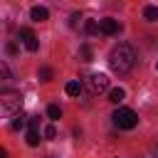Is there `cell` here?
Instances as JSON below:
<instances>
[{"mask_svg": "<svg viewBox=\"0 0 158 158\" xmlns=\"http://www.w3.org/2000/svg\"><path fill=\"white\" fill-rule=\"evenodd\" d=\"M27 146H40V133H37V128H30V131H27Z\"/></svg>", "mask_w": 158, "mask_h": 158, "instance_id": "cell-12", "label": "cell"}, {"mask_svg": "<svg viewBox=\"0 0 158 158\" xmlns=\"http://www.w3.org/2000/svg\"><path fill=\"white\" fill-rule=\"evenodd\" d=\"M81 81H77V79H72V81H67V86H64V91L69 94V96H79L81 94Z\"/></svg>", "mask_w": 158, "mask_h": 158, "instance_id": "cell-8", "label": "cell"}, {"mask_svg": "<svg viewBox=\"0 0 158 158\" xmlns=\"http://www.w3.org/2000/svg\"><path fill=\"white\" fill-rule=\"evenodd\" d=\"M84 30H86V35H96V32H101V30H99V22H96V20H86Z\"/></svg>", "mask_w": 158, "mask_h": 158, "instance_id": "cell-13", "label": "cell"}, {"mask_svg": "<svg viewBox=\"0 0 158 158\" xmlns=\"http://www.w3.org/2000/svg\"><path fill=\"white\" fill-rule=\"evenodd\" d=\"M133 64H136V52H133L131 44L121 42V44H116V47L109 52V67H111V72H116V74H128V72L133 69Z\"/></svg>", "mask_w": 158, "mask_h": 158, "instance_id": "cell-1", "label": "cell"}, {"mask_svg": "<svg viewBox=\"0 0 158 158\" xmlns=\"http://www.w3.org/2000/svg\"><path fill=\"white\" fill-rule=\"evenodd\" d=\"M99 30H101V35L111 37V35H118L121 25H118V20H114V17H104V20H99Z\"/></svg>", "mask_w": 158, "mask_h": 158, "instance_id": "cell-6", "label": "cell"}, {"mask_svg": "<svg viewBox=\"0 0 158 158\" xmlns=\"http://www.w3.org/2000/svg\"><path fill=\"white\" fill-rule=\"evenodd\" d=\"M20 40H22V44H25L30 52H37V49H40V40H37V35H35L30 27H22V30H20Z\"/></svg>", "mask_w": 158, "mask_h": 158, "instance_id": "cell-5", "label": "cell"}, {"mask_svg": "<svg viewBox=\"0 0 158 158\" xmlns=\"http://www.w3.org/2000/svg\"><path fill=\"white\" fill-rule=\"evenodd\" d=\"M0 158H7V151H5V148L0 151Z\"/></svg>", "mask_w": 158, "mask_h": 158, "instance_id": "cell-21", "label": "cell"}, {"mask_svg": "<svg viewBox=\"0 0 158 158\" xmlns=\"http://www.w3.org/2000/svg\"><path fill=\"white\" fill-rule=\"evenodd\" d=\"M22 126H25V118H22V114H17V116L12 118V123H10V128L17 131V128H22Z\"/></svg>", "mask_w": 158, "mask_h": 158, "instance_id": "cell-15", "label": "cell"}, {"mask_svg": "<svg viewBox=\"0 0 158 158\" xmlns=\"http://www.w3.org/2000/svg\"><path fill=\"white\" fill-rule=\"evenodd\" d=\"M143 17L151 20V22H156L158 20V5H146L143 7Z\"/></svg>", "mask_w": 158, "mask_h": 158, "instance_id": "cell-10", "label": "cell"}, {"mask_svg": "<svg viewBox=\"0 0 158 158\" xmlns=\"http://www.w3.org/2000/svg\"><path fill=\"white\" fill-rule=\"evenodd\" d=\"M20 109H22V96H20V91H2V94H0V114H2V116L20 114Z\"/></svg>", "mask_w": 158, "mask_h": 158, "instance_id": "cell-2", "label": "cell"}, {"mask_svg": "<svg viewBox=\"0 0 158 158\" xmlns=\"http://www.w3.org/2000/svg\"><path fill=\"white\" fill-rule=\"evenodd\" d=\"M30 17H32L35 22H44V20L49 17V10H47V7H42V5H35V7L30 10Z\"/></svg>", "mask_w": 158, "mask_h": 158, "instance_id": "cell-7", "label": "cell"}, {"mask_svg": "<svg viewBox=\"0 0 158 158\" xmlns=\"http://www.w3.org/2000/svg\"><path fill=\"white\" fill-rule=\"evenodd\" d=\"M79 54H81V62H91V47L89 44H81L79 47Z\"/></svg>", "mask_w": 158, "mask_h": 158, "instance_id": "cell-14", "label": "cell"}, {"mask_svg": "<svg viewBox=\"0 0 158 158\" xmlns=\"http://www.w3.org/2000/svg\"><path fill=\"white\" fill-rule=\"evenodd\" d=\"M54 136H57V128L54 126H47L44 128V138H54Z\"/></svg>", "mask_w": 158, "mask_h": 158, "instance_id": "cell-17", "label": "cell"}, {"mask_svg": "<svg viewBox=\"0 0 158 158\" xmlns=\"http://www.w3.org/2000/svg\"><path fill=\"white\" fill-rule=\"evenodd\" d=\"M40 126V116H30V128H37Z\"/></svg>", "mask_w": 158, "mask_h": 158, "instance_id": "cell-19", "label": "cell"}, {"mask_svg": "<svg viewBox=\"0 0 158 158\" xmlns=\"http://www.w3.org/2000/svg\"><path fill=\"white\" fill-rule=\"evenodd\" d=\"M47 116H49L52 121H57V118L62 116V109H59L57 104H49V106H47Z\"/></svg>", "mask_w": 158, "mask_h": 158, "instance_id": "cell-11", "label": "cell"}, {"mask_svg": "<svg viewBox=\"0 0 158 158\" xmlns=\"http://www.w3.org/2000/svg\"><path fill=\"white\" fill-rule=\"evenodd\" d=\"M0 72H2V77H5V79H10V69H7V64H5V62H0Z\"/></svg>", "mask_w": 158, "mask_h": 158, "instance_id": "cell-18", "label": "cell"}, {"mask_svg": "<svg viewBox=\"0 0 158 158\" xmlns=\"http://www.w3.org/2000/svg\"><path fill=\"white\" fill-rule=\"evenodd\" d=\"M86 86H89V91H91V94H101V91H106V89H109V77H106V74H101V72H94V74H89V77H86Z\"/></svg>", "mask_w": 158, "mask_h": 158, "instance_id": "cell-4", "label": "cell"}, {"mask_svg": "<svg viewBox=\"0 0 158 158\" xmlns=\"http://www.w3.org/2000/svg\"><path fill=\"white\" fill-rule=\"evenodd\" d=\"M111 118H114V123H116L118 128H123V131H131V128H136V123H138L136 111H133V109H126V106H118Z\"/></svg>", "mask_w": 158, "mask_h": 158, "instance_id": "cell-3", "label": "cell"}, {"mask_svg": "<svg viewBox=\"0 0 158 158\" xmlns=\"http://www.w3.org/2000/svg\"><path fill=\"white\" fill-rule=\"evenodd\" d=\"M49 79H52V69L49 67H42L40 69V81H49Z\"/></svg>", "mask_w": 158, "mask_h": 158, "instance_id": "cell-16", "label": "cell"}, {"mask_svg": "<svg viewBox=\"0 0 158 158\" xmlns=\"http://www.w3.org/2000/svg\"><path fill=\"white\" fill-rule=\"evenodd\" d=\"M5 49H7V54H15V52H17V47H15L12 42H7V44H5Z\"/></svg>", "mask_w": 158, "mask_h": 158, "instance_id": "cell-20", "label": "cell"}, {"mask_svg": "<svg viewBox=\"0 0 158 158\" xmlns=\"http://www.w3.org/2000/svg\"><path fill=\"white\" fill-rule=\"evenodd\" d=\"M123 96H126V91H123L121 86L109 89V101H111V104H121V101H123Z\"/></svg>", "mask_w": 158, "mask_h": 158, "instance_id": "cell-9", "label": "cell"}]
</instances>
